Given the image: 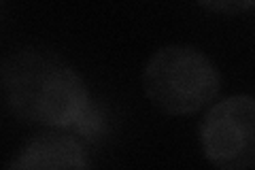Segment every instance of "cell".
<instances>
[{"instance_id": "cell-1", "label": "cell", "mask_w": 255, "mask_h": 170, "mask_svg": "<svg viewBox=\"0 0 255 170\" xmlns=\"http://www.w3.org/2000/svg\"><path fill=\"white\" fill-rule=\"evenodd\" d=\"M2 90L15 117L47 128L83 124L90 92L79 72L51 51L21 49L2 66Z\"/></svg>"}, {"instance_id": "cell-2", "label": "cell", "mask_w": 255, "mask_h": 170, "mask_svg": "<svg viewBox=\"0 0 255 170\" xmlns=\"http://www.w3.org/2000/svg\"><path fill=\"white\" fill-rule=\"evenodd\" d=\"M219 72L200 49L170 45L157 49L142 70L149 102L166 115H194L219 94Z\"/></svg>"}, {"instance_id": "cell-3", "label": "cell", "mask_w": 255, "mask_h": 170, "mask_svg": "<svg viewBox=\"0 0 255 170\" xmlns=\"http://www.w3.org/2000/svg\"><path fill=\"white\" fill-rule=\"evenodd\" d=\"M204 158L221 170H245L255 164V100L249 94L228 96L209 104L200 124Z\"/></svg>"}, {"instance_id": "cell-4", "label": "cell", "mask_w": 255, "mask_h": 170, "mask_svg": "<svg viewBox=\"0 0 255 170\" xmlns=\"http://www.w3.org/2000/svg\"><path fill=\"white\" fill-rule=\"evenodd\" d=\"M11 168L19 170H66L90 168L92 162L81 143L66 134H38L15 153Z\"/></svg>"}, {"instance_id": "cell-5", "label": "cell", "mask_w": 255, "mask_h": 170, "mask_svg": "<svg viewBox=\"0 0 255 170\" xmlns=\"http://www.w3.org/2000/svg\"><path fill=\"white\" fill-rule=\"evenodd\" d=\"M198 2L221 15H241L251 9L255 0H198Z\"/></svg>"}]
</instances>
